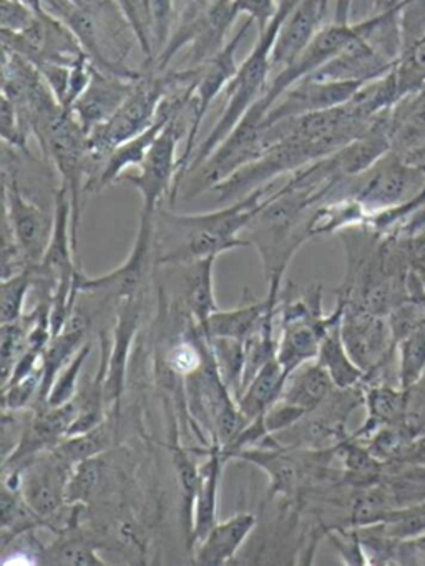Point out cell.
<instances>
[{"label": "cell", "mask_w": 425, "mask_h": 566, "mask_svg": "<svg viewBox=\"0 0 425 566\" xmlns=\"http://www.w3.org/2000/svg\"><path fill=\"white\" fill-rule=\"evenodd\" d=\"M274 184L208 213L183 214L159 207L155 214L156 266L186 263L251 247L241 233L265 203Z\"/></svg>", "instance_id": "cell-1"}, {"label": "cell", "mask_w": 425, "mask_h": 566, "mask_svg": "<svg viewBox=\"0 0 425 566\" xmlns=\"http://www.w3.org/2000/svg\"><path fill=\"white\" fill-rule=\"evenodd\" d=\"M328 191L289 177L271 188L265 203L249 224L246 240L258 250L268 287L282 290V280L299 248L311 240L312 211L328 200Z\"/></svg>", "instance_id": "cell-2"}, {"label": "cell", "mask_w": 425, "mask_h": 566, "mask_svg": "<svg viewBox=\"0 0 425 566\" xmlns=\"http://www.w3.org/2000/svg\"><path fill=\"white\" fill-rule=\"evenodd\" d=\"M40 2L49 14L72 31L95 67L122 77L136 78L142 75V71L128 67L129 54L139 44L118 0H102L92 8H79L70 0Z\"/></svg>", "instance_id": "cell-3"}, {"label": "cell", "mask_w": 425, "mask_h": 566, "mask_svg": "<svg viewBox=\"0 0 425 566\" xmlns=\"http://www.w3.org/2000/svg\"><path fill=\"white\" fill-rule=\"evenodd\" d=\"M298 2L299 0H279L278 14L272 19L268 29L258 34V42H256L251 54L239 64L238 72L226 87V105L222 108L221 117L218 118L203 144L196 147L195 157H193L188 171L199 167L215 151V148L235 130L236 125L251 111L252 105L265 95L266 88H268L269 72L272 69L271 52L276 35H278L286 15Z\"/></svg>", "instance_id": "cell-4"}, {"label": "cell", "mask_w": 425, "mask_h": 566, "mask_svg": "<svg viewBox=\"0 0 425 566\" xmlns=\"http://www.w3.org/2000/svg\"><path fill=\"white\" fill-rule=\"evenodd\" d=\"M193 115V102L189 101L173 115L165 130L156 138L145 160L139 165L138 174L123 178V181L132 185L142 197V213H156L159 203L172 197L178 171V145L186 140L191 130Z\"/></svg>", "instance_id": "cell-5"}, {"label": "cell", "mask_w": 425, "mask_h": 566, "mask_svg": "<svg viewBox=\"0 0 425 566\" xmlns=\"http://www.w3.org/2000/svg\"><path fill=\"white\" fill-rule=\"evenodd\" d=\"M155 214L139 211L138 231L128 258L103 276L90 277L79 271L75 290L90 293L108 304H120L145 293L155 274Z\"/></svg>", "instance_id": "cell-6"}, {"label": "cell", "mask_w": 425, "mask_h": 566, "mask_svg": "<svg viewBox=\"0 0 425 566\" xmlns=\"http://www.w3.org/2000/svg\"><path fill=\"white\" fill-rule=\"evenodd\" d=\"M252 24L255 22L251 19H246L239 28L238 34L215 57L201 64V74H199L198 84H196L191 98L193 112H195L191 130L186 137L185 150L179 155L178 171H176L175 185H173L172 197L168 200L169 205H175L176 198H178L179 188H182L186 171H188L193 157H195L196 147H198L196 144H198L199 128H201V124L208 115L209 107L219 94H225L226 87L238 72L239 65L236 62V52H238L239 44L248 34Z\"/></svg>", "instance_id": "cell-7"}, {"label": "cell", "mask_w": 425, "mask_h": 566, "mask_svg": "<svg viewBox=\"0 0 425 566\" xmlns=\"http://www.w3.org/2000/svg\"><path fill=\"white\" fill-rule=\"evenodd\" d=\"M3 220L9 223L13 238L25 258L27 266H37L42 261L55 223L53 210L25 195L19 177L9 161L2 160Z\"/></svg>", "instance_id": "cell-8"}, {"label": "cell", "mask_w": 425, "mask_h": 566, "mask_svg": "<svg viewBox=\"0 0 425 566\" xmlns=\"http://www.w3.org/2000/svg\"><path fill=\"white\" fill-rule=\"evenodd\" d=\"M218 258L209 256L186 263L156 266L155 274L169 284V291L159 286L173 306L203 326L219 310L215 296V264Z\"/></svg>", "instance_id": "cell-9"}, {"label": "cell", "mask_w": 425, "mask_h": 566, "mask_svg": "<svg viewBox=\"0 0 425 566\" xmlns=\"http://www.w3.org/2000/svg\"><path fill=\"white\" fill-rule=\"evenodd\" d=\"M2 35V51L12 52L37 67L43 64L73 65L86 55L69 28L40 8L35 22L25 31Z\"/></svg>", "instance_id": "cell-10"}, {"label": "cell", "mask_w": 425, "mask_h": 566, "mask_svg": "<svg viewBox=\"0 0 425 566\" xmlns=\"http://www.w3.org/2000/svg\"><path fill=\"white\" fill-rule=\"evenodd\" d=\"M341 303L344 304L341 324L342 340L349 356L364 370L365 380L384 366L397 344L387 317L369 313L354 303H345V301Z\"/></svg>", "instance_id": "cell-11"}, {"label": "cell", "mask_w": 425, "mask_h": 566, "mask_svg": "<svg viewBox=\"0 0 425 566\" xmlns=\"http://www.w3.org/2000/svg\"><path fill=\"white\" fill-rule=\"evenodd\" d=\"M364 85L359 82L302 78L276 101V104L262 118L261 124H274V122L286 120V118L301 117V115L341 107V105L349 104Z\"/></svg>", "instance_id": "cell-12"}, {"label": "cell", "mask_w": 425, "mask_h": 566, "mask_svg": "<svg viewBox=\"0 0 425 566\" xmlns=\"http://www.w3.org/2000/svg\"><path fill=\"white\" fill-rule=\"evenodd\" d=\"M195 87L166 95L165 101L159 105L155 122H153L146 130H143L142 134L135 135V137L129 138L125 144L118 145V147L112 151L108 160H106L105 167H103L99 178H96L93 193H99V191L105 190L110 185L120 181V178H122V175L125 174L128 168H138L139 165L143 164L149 148L153 147L159 134L165 130L173 115H175L183 105L191 101Z\"/></svg>", "instance_id": "cell-13"}, {"label": "cell", "mask_w": 425, "mask_h": 566, "mask_svg": "<svg viewBox=\"0 0 425 566\" xmlns=\"http://www.w3.org/2000/svg\"><path fill=\"white\" fill-rule=\"evenodd\" d=\"M143 300H145V293L123 301L116 306L115 327H113L112 343L108 344L105 377L106 409L112 412L110 419L113 420L118 417L120 400L125 390L129 349L142 319Z\"/></svg>", "instance_id": "cell-14"}, {"label": "cell", "mask_w": 425, "mask_h": 566, "mask_svg": "<svg viewBox=\"0 0 425 566\" xmlns=\"http://www.w3.org/2000/svg\"><path fill=\"white\" fill-rule=\"evenodd\" d=\"M75 417V400L60 407L37 406L29 413L15 450L3 460V469L22 465L39 453L52 450L60 440L65 439Z\"/></svg>", "instance_id": "cell-15"}, {"label": "cell", "mask_w": 425, "mask_h": 566, "mask_svg": "<svg viewBox=\"0 0 425 566\" xmlns=\"http://www.w3.org/2000/svg\"><path fill=\"white\" fill-rule=\"evenodd\" d=\"M138 78L110 74L92 64L89 87L72 107L73 117L82 125L86 135L105 125L116 114L123 102L132 94L133 85Z\"/></svg>", "instance_id": "cell-16"}, {"label": "cell", "mask_w": 425, "mask_h": 566, "mask_svg": "<svg viewBox=\"0 0 425 566\" xmlns=\"http://www.w3.org/2000/svg\"><path fill=\"white\" fill-rule=\"evenodd\" d=\"M329 0H299L289 11L276 35L271 52L272 69H286L304 52L319 31L324 28Z\"/></svg>", "instance_id": "cell-17"}, {"label": "cell", "mask_w": 425, "mask_h": 566, "mask_svg": "<svg viewBox=\"0 0 425 566\" xmlns=\"http://www.w3.org/2000/svg\"><path fill=\"white\" fill-rule=\"evenodd\" d=\"M193 453L205 455L201 465V480L193 505L191 530H189V548H193L198 539H201L212 526L218 523L219 485H221L222 469L226 460L221 446L212 442L208 447H196Z\"/></svg>", "instance_id": "cell-18"}, {"label": "cell", "mask_w": 425, "mask_h": 566, "mask_svg": "<svg viewBox=\"0 0 425 566\" xmlns=\"http://www.w3.org/2000/svg\"><path fill=\"white\" fill-rule=\"evenodd\" d=\"M252 513H236L228 520L216 523L201 539L193 545V559L196 565L222 566L235 559L236 553L256 528Z\"/></svg>", "instance_id": "cell-19"}, {"label": "cell", "mask_w": 425, "mask_h": 566, "mask_svg": "<svg viewBox=\"0 0 425 566\" xmlns=\"http://www.w3.org/2000/svg\"><path fill=\"white\" fill-rule=\"evenodd\" d=\"M281 291L278 287H268L265 300H252L232 310H218L198 329L205 337H229L246 343L261 326L271 304L279 303Z\"/></svg>", "instance_id": "cell-20"}, {"label": "cell", "mask_w": 425, "mask_h": 566, "mask_svg": "<svg viewBox=\"0 0 425 566\" xmlns=\"http://www.w3.org/2000/svg\"><path fill=\"white\" fill-rule=\"evenodd\" d=\"M334 389V382L328 370L319 364L318 359H314L301 364L288 374L279 400L311 412L312 409L321 406Z\"/></svg>", "instance_id": "cell-21"}, {"label": "cell", "mask_w": 425, "mask_h": 566, "mask_svg": "<svg viewBox=\"0 0 425 566\" xmlns=\"http://www.w3.org/2000/svg\"><path fill=\"white\" fill-rule=\"evenodd\" d=\"M286 377H288V373L276 357L246 384L236 402L249 422L265 417V413L278 402L282 389H284Z\"/></svg>", "instance_id": "cell-22"}, {"label": "cell", "mask_w": 425, "mask_h": 566, "mask_svg": "<svg viewBox=\"0 0 425 566\" xmlns=\"http://www.w3.org/2000/svg\"><path fill=\"white\" fill-rule=\"evenodd\" d=\"M364 403L367 407V419L364 426L354 433V439H369L382 427L395 426L407 412L408 390L392 389L388 386H364Z\"/></svg>", "instance_id": "cell-23"}, {"label": "cell", "mask_w": 425, "mask_h": 566, "mask_svg": "<svg viewBox=\"0 0 425 566\" xmlns=\"http://www.w3.org/2000/svg\"><path fill=\"white\" fill-rule=\"evenodd\" d=\"M342 314L329 326L328 333L322 337L318 360L328 370L335 387L352 389V387L361 386L364 382L365 374L345 349L341 331Z\"/></svg>", "instance_id": "cell-24"}, {"label": "cell", "mask_w": 425, "mask_h": 566, "mask_svg": "<svg viewBox=\"0 0 425 566\" xmlns=\"http://www.w3.org/2000/svg\"><path fill=\"white\" fill-rule=\"evenodd\" d=\"M113 430H115V423L108 417L105 422L100 423L99 427L89 430V432L76 433V436H69L60 440L53 447V452L60 459L65 460L70 467H75L76 463L103 455L106 449L112 446Z\"/></svg>", "instance_id": "cell-25"}, {"label": "cell", "mask_w": 425, "mask_h": 566, "mask_svg": "<svg viewBox=\"0 0 425 566\" xmlns=\"http://www.w3.org/2000/svg\"><path fill=\"white\" fill-rule=\"evenodd\" d=\"M76 528L79 525L60 530L59 538L46 549L43 559L55 565L105 566L106 562L100 558L96 546L82 532L76 533Z\"/></svg>", "instance_id": "cell-26"}, {"label": "cell", "mask_w": 425, "mask_h": 566, "mask_svg": "<svg viewBox=\"0 0 425 566\" xmlns=\"http://www.w3.org/2000/svg\"><path fill=\"white\" fill-rule=\"evenodd\" d=\"M173 467H175L176 483H178L179 496H182L183 518L188 522V533L191 530L193 505H195L196 492L201 480V467L193 460L191 449L179 446L178 436L169 439Z\"/></svg>", "instance_id": "cell-27"}, {"label": "cell", "mask_w": 425, "mask_h": 566, "mask_svg": "<svg viewBox=\"0 0 425 566\" xmlns=\"http://www.w3.org/2000/svg\"><path fill=\"white\" fill-rule=\"evenodd\" d=\"M215 357L216 367L222 382L238 399L242 390V377H245V343L229 337H205Z\"/></svg>", "instance_id": "cell-28"}, {"label": "cell", "mask_w": 425, "mask_h": 566, "mask_svg": "<svg viewBox=\"0 0 425 566\" xmlns=\"http://www.w3.org/2000/svg\"><path fill=\"white\" fill-rule=\"evenodd\" d=\"M398 387L411 390L425 373V324L397 343Z\"/></svg>", "instance_id": "cell-29"}, {"label": "cell", "mask_w": 425, "mask_h": 566, "mask_svg": "<svg viewBox=\"0 0 425 566\" xmlns=\"http://www.w3.org/2000/svg\"><path fill=\"white\" fill-rule=\"evenodd\" d=\"M102 455L76 463L70 473L69 482H66V503L69 505H89L102 486Z\"/></svg>", "instance_id": "cell-30"}, {"label": "cell", "mask_w": 425, "mask_h": 566, "mask_svg": "<svg viewBox=\"0 0 425 566\" xmlns=\"http://www.w3.org/2000/svg\"><path fill=\"white\" fill-rule=\"evenodd\" d=\"M35 268L30 266L10 277H3L0 284V321L13 323L23 317L27 294L35 287Z\"/></svg>", "instance_id": "cell-31"}, {"label": "cell", "mask_w": 425, "mask_h": 566, "mask_svg": "<svg viewBox=\"0 0 425 566\" xmlns=\"http://www.w3.org/2000/svg\"><path fill=\"white\" fill-rule=\"evenodd\" d=\"M32 313L23 314L19 321L3 323L0 329V366H2V386L12 376L17 363L27 346V336L32 327Z\"/></svg>", "instance_id": "cell-32"}, {"label": "cell", "mask_w": 425, "mask_h": 566, "mask_svg": "<svg viewBox=\"0 0 425 566\" xmlns=\"http://www.w3.org/2000/svg\"><path fill=\"white\" fill-rule=\"evenodd\" d=\"M90 353H92V343H86L85 346L72 357V360L60 370L52 389H50L49 396H46L45 406H65V403L72 402V400L75 399L76 392H79L80 373H82Z\"/></svg>", "instance_id": "cell-33"}, {"label": "cell", "mask_w": 425, "mask_h": 566, "mask_svg": "<svg viewBox=\"0 0 425 566\" xmlns=\"http://www.w3.org/2000/svg\"><path fill=\"white\" fill-rule=\"evenodd\" d=\"M0 137L7 147L29 154V132L23 127L19 112L6 95L0 98Z\"/></svg>", "instance_id": "cell-34"}, {"label": "cell", "mask_w": 425, "mask_h": 566, "mask_svg": "<svg viewBox=\"0 0 425 566\" xmlns=\"http://www.w3.org/2000/svg\"><path fill=\"white\" fill-rule=\"evenodd\" d=\"M40 8H33L20 0H0V32L17 34L25 31L35 22Z\"/></svg>", "instance_id": "cell-35"}, {"label": "cell", "mask_w": 425, "mask_h": 566, "mask_svg": "<svg viewBox=\"0 0 425 566\" xmlns=\"http://www.w3.org/2000/svg\"><path fill=\"white\" fill-rule=\"evenodd\" d=\"M235 9L246 19H251L258 28V34L265 32L278 14L279 0H235Z\"/></svg>", "instance_id": "cell-36"}, {"label": "cell", "mask_w": 425, "mask_h": 566, "mask_svg": "<svg viewBox=\"0 0 425 566\" xmlns=\"http://www.w3.org/2000/svg\"><path fill=\"white\" fill-rule=\"evenodd\" d=\"M305 413H308V410L299 409V407L291 406V403L278 400V402L265 413L266 430H268L269 436H276V433L294 426Z\"/></svg>", "instance_id": "cell-37"}, {"label": "cell", "mask_w": 425, "mask_h": 566, "mask_svg": "<svg viewBox=\"0 0 425 566\" xmlns=\"http://www.w3.org/2000/svg\"><path fill=\"white\" fill-rule=\"evenodd\" d=\"M405 0H374L375 14H385V12L398 11Z\"/></svg>", "instance_id": "cell-38"}, {"label": "cell", "mask_w": 425, "mask_h": 566, "mask_svg": "<svg viewBox=\"0 0 425 566\" xmlns=\"http://www.w3.org/2000/svg\"><path fill=\"white\" fill-rule=\"evenodd\" d=\"M415 273H417L418 280H421L422 286L425 290V268H414Z\"/></svg>", "instance_id": "cell-39"}, {"label": "cell", "mask_w": 425, "mask_h": 566, "mask_svg": "<svg viewBox=\"0 0 425 566\" xmlns=\"http://www.w3.org/2000/svg\"><path fill=\"white\" fill-rule=\"evenodd\" d=\"M20 2H25V4L33 6V8H40V6H42L40 0H20Z\"/></svg>", "instance_id": "cell-40"}, {"label": "cell", "mask_w": 425, "mask_h": 566, "mask_svg": "<svg viewBox=\"0 0 425 566\" xmlns=\"http://www.w3.org/2000/svg\"><path fill=\"white\" fill-rule=\"evenodd\" d=\"M405 2H407V0H405Z\"/></svg>", "instance_id": "cell-41"}]
</instances>
